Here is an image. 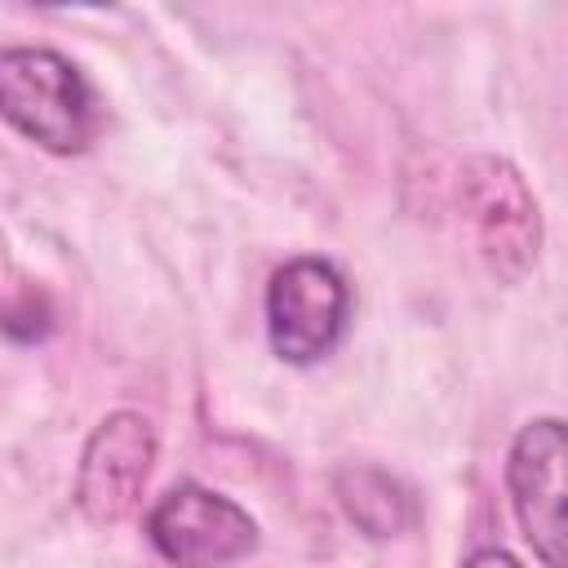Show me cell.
Instances as JSON below:
<instances>
[{"mask_svg": "<svg viewBox=\"0 0 568 568\" xmlns=\"http://www.w3.org/2000/svg\"><path fill=\"white\" fill-rule=\"evenodd\" d=\"M0 120L53 155H80L98 133V98L58 49L0 44Z\"/></svg>", "mask_w": 568, "mask_h": 568, "instance_id": "obj_1", "label": "cell"}, {"mask_svg": "<svg viewBox=\"0 0 568 568\" xmlns=\"http://www.w3.org/2000/svg\"><path fill=\"white\" fill-rule=\"evenodd\" d=\"M457 200L475 231L484 266L497 280L519 284L541 248V213L524 173L501 155H470L457 178Z\"/></svg>", "mask_w": 568, "mask_h": 568, "instance_id": "obj_2", "label": "cell"}, {"mask_svg": "<svg viewBox=\"0 0 568 568\" xmlns=\"http://www.w3.org/2000/svg\"><path fill=\"white\" fill-rule=\"evenodd\" d=\"M351 284L328 257H293L266 284V337L284 364H320L346 337Z\"/></svg>", "mask_w": 568, "mask_h": 568, "instance_id": "obj_3", "label": "cell"}, {"mask_svg": "<svg viewBox=\"0 0 568 568\" xmlns=\"http://www.w3.org/2000/svg\"><path fill=\"white\" fill-rule=\"evenodd\" d=\"M146 537L173 568H226L257 550L253 515L204 484L169 488L146 515Z\"/></svg>", "mask_w": 568, "mask_h": 568, "instance_id": "obj_4", "label": "cell"}, {"mask_svg": "<svg viewBox=\"0 0 568 568\" xmlns=\"http://www.w3.org/2000/svg\"><path fill=\"white\" fill-rule=\"evenodd\" d=\"M151 466H155V426L133 408L106 413L80 453V470H75L80 515L89 524L129 519L142 501Z\"/></svg>", "mask_w": 568, "mask_h": 568, "instance_id": "obj_5", "label": "cell"}, {"mask_svg": "<svg viewBox=\"0 0 568 568\" xmlns=\"http://www.w3.org/2000/svg\"><path fill=\"white\" fill-rule=\"evenodd\" d=\"M564 462H568V439L559 417H537L528 422L506 457V488L515 519L532 546V555L546 568H564Z\"/></svg>", "mask_w": 568, "mask_h": 568, "instance_id": "obj_6", "label": "cell"}, {"mask_svg": "<svg viewBox=\"0 0 568 568\" xmlns=\"http://www.w3.org/2000/svg\"><path fill=\"white\" fill-rule=\"evenodd\" d=\"M337 501L368 537H395L413 524V497L377 466L342 470L337 475Z\"/></svg>", "mask_w": 568, "mask_h": 568, "instance_id": "obj_7", "label": "cell"}, {"mask_svg": "<svg viewBox=\"0 0 568 568\" xmlns=\"http://www.w3.org/2000/svg\"><path fill=\"white\" fill-rule=\"evenodd\" d=\"M0 333L9 342H44L53 333V306H49V297L36 293V288H27L13 302H4L0 306Z\"/></svg>", "mask_w": 568, "mask_h": 568, "instance_id": "obj_8", "label": "cell"}, {"mask_svg": "<svg viewBox=\"0 0 568 568\" xmlns=\"http://www.w3.org/2000/svg\"><path fill=\"white\" fill-rule=\"evenodd\" d=\"M462 568H524V564H519L510 550H501V546H479V550L466 555Z\"/></svg>", "mask_w": 568, "mask_h": 568, "instance_id": "obj_9", "label": "cell"}]
</instances>
